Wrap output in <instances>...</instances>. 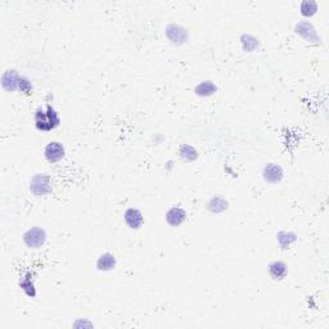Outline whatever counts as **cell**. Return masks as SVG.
<instances>
[{"label": "cell", "instance_id": "obj_10", "mask_svg": "<svg viewBox=\"0 0 329 329\" xmlns=\"http://www.w3.org/2000/svg\"><path fill=\"white\" fill-rule=\"evenodd\" d=\"M166 219H167V222L171 226H178L180 225L182 222H184V220L186 219V214L184 210L179 207H172L170 211L166 215Z\"/></svg>", "mask_w": 329, "mask_h": 329}, {"label": "cell", "instance_id": "obj_6", "mask_svg": "<svg viewBox=\"0 0 329 329\" xmlns=\"http://www.w3.org/2000/svg\"><path fill=\"white\" fill-rule=\"evenodd\" d=\"M167 36L172 43L182 44L184 43L188 37V33L185 29H183L179 25H170L167 27Z\"/></svg>", "mask_w": 329, "mask_h": 329}, {"label": "cell", "instance_id": "obj_5", "mask_svg": "<svg viewBox=\"0 0 329 329\" xmlns=\"http://www.w3.org/2000/svg\"><path fill=\"white\" fill-rule=\"evenodd\" d=\"M296 33L300 34L302 37L308 40V41H315L318 43V40L320 41V39L318 37V34L315 31L314 26L310 23V22H300L298 25L296 26Z\"/></svg>", "mask_w": 329, "mask_h": 329}, {"label": "cell", "instance_id": "obj_7", "mask_svg": "<svg viewBox=\"0 0 329 329\" xmlns=\"http://www.w3.org/2000/svg\"><path fill=\"white\" fill-rule=\"evenodd\" d=\"M125 221L131 229H138L143 224V216L140 214L139 210L136 208H129L125 212Z\"/></svg>", "mask_w": 329, "mask_h": 329}, {"label": "cell", "instance_id": "obj_15", "mask_svg": "<svg viewBox=\"0 0 329 329\" xmlns=\"http://www.w3.org/2000/svg\"><path fill=\"white\" fill-rule=\"evenodd\" d=\"M180 156H182L183 160H185V161H193L197 158V150L194 149V148L189 147V146H183L180 148Z\"/></svg>", "mask_w": 329, "mask_h": 329}, {"label": "cell", "instance_id": "obj_2", "mask_svg": "<svg viewBox=\"0 0 329 329\" xmlns=\"http://www.w3.org/2000/svg\"><path fill=\"white\" fill-rule=\"evenodd\" d=\"M23 240L30 248H40L47 240V234L41 228H33L25 233Z\"/></svg>", "mask_w": 329, "mask_h": 329}, {"label": "cell", "instance_id": "obj_12", "mask_svg": "<svg viewBox=\"0 0 329 329\" xmlns=\"http://www.w3.org/2000/svg\"><path fill=\"white\" fill-rule=\"evenodd\" d=\"M98 269L99 270H112L116 265V258L113 255L104 254L98 260Z\"/></svg>", "mask_w": 329, "mask_h": 329}, {"label": "cell", "instance_id": "obj_9", "mask_svg": "<svg viewBox=\"0 0 329 329\" xmlns=\"http://www.w3.org/2000/svg\"><path fill=\"white\" fill-rule=\"evenodd\" d=\"M18 82H19V76L15 70L5 72L3 75V79H1L3 88L8 91H15L18 88Z\"/></svg>", "mask_w": 329, "mask_h": 329}, {"label": "cell", "instance_id": "obj_13", "mask_svg": "<svg viewBox=\"0 0 329 329\" xmlns=\"http://www.w3.org/2000/svg\"><path fill=\"white\" fill-rule=\"evenodd\" d=\"M226 207H228V202L220 197L212 198V200L210 201V203H208V208H210V211L215 212V214L222 212L224 210H226Z\"/></svg>", "mask_w": 329, "mask_h": 329}, {"label": "cell", "instance_id": "obj_14", "mask_svg": "<svg viewBox=\"0 0 329 329\" xmlns=\"http://www.w3.org/2000/svg\"><path fill=\"white\" fill-rule=\"evenodd\" d=\"M214 91H216V86L211 81L201 82L200 85L196 88V93L200 94V95H211V94H214Z\"/></svg>", "mask_w": 329, "mask_h": 329}, {"label": "cell", "instance_id": "obj_3", "mask_svg": "<svg viewBox=\"0 0 329 329\" xmlns=\"http://www.w3.org/2000/svg\"><path fill=\"white\" fill-rule=\"evenodd\" d=\"M30 189L35 196H44L52 192V184H50L49 176L45 174L34 176L30 184Z\"/></svg>", "mask_w": 329, "mask_h": 329}, {"label": "cell", "instance_id": "obj_17", "mask_svg": "<svg viewBox=\"0 0 329 329\" xmlns=\"http://www.w3.org/2000/svg\"><path fill=\"white\" fill-rule=\"evenodd\" d=\"M18 88H19V90H21V91H23V93H26V94H30V93H31V90H33L31 82L26 79V77H19Z\"/></svg>", "mask_w": 329, "mask_h": 329}, {"label": "cell", "instance_id": "obj_11", "mask_svg": "<svg viewBox=\"0 0 329 329\" xmlns=\"http://www.w3.org/2000/svg\"><path fill=\"white\" fill-rule=\"evenodd\" d=\"M269 273L274 279H283L287 275V266L284 262L275 261L269 266Z\"/></svg>", "mask_w": 329, "mask_h": 329}, {"label": "cell", "instance_id": "obj_8", "mask_svg": "<svg viewBox=\"0 0 329 329\" xmlns=\"http://www.w3.org/2000/svg\"><path fill=\"white\" fill-rule=\"evenodd\" d=\"M283 178V170L278 164H270L264 170V179L269 183H278Z\"/></svg>", "mask_w": 329, "mask_h": 329}, {"label": "cell", "instance_id": "obj_4", "mask_svg": "<svg viewBox=\"0 0 329 329\" xmlns=\"http://www.w3.org/2000/svg\"><path fill=\"white\" fill-rule=\"evenodd\" d=\"M63 156H65V148H63V146L61 143H58V142H52L45 148V157L52 164L61 161Z\"/></svg>", "mask_w": 329, "mask_h": 329}, {"label": "cell", "instance_id": "obj_1", "mask_svg": "<svg viewBox=\"0 0 329 329\" xmlns=\"http://www.w3.org/2000/svg\"><path fill=\"white\" fill-rule=\"evenodd\" d=\"M35 125L37 130L41 131H50L59 125V117L57 111L52 106H47V108H39L35 112Z\"/></svg>", "mask_w": 329, "mask_h": 329}, {"label": "cell", "instance_id": "obj_16", "mask_svg": "<svg viewBox=\"0 0 329 329\" xmlns=\"http://www.w3.org/2000/svg\"><path fill=\"white\" fill-rule=\"evenodd\" d=\"M316 9H318V7H316V3H314V1H304L302 5H301V13L306 16V17L315 15Z\"/></svg>", "mask_w": 329, "mask_h": 329}]
</instances>
